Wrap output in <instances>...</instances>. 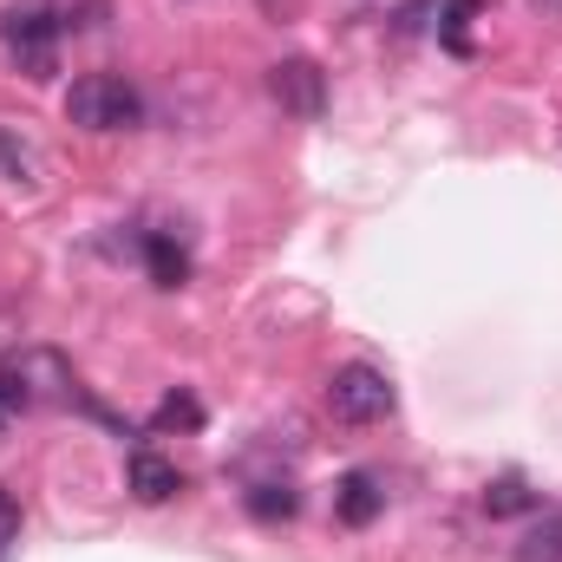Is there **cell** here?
<instances>
[{
  "label": "cell",
  "instance_id": "5",
  "mask_svg": "<svg viewBox=\"0 0 562 562\" xmlns=\"http://www.w3.org/2000/svg\"><path fill=\"white\" fill-rule=\"evenodd\" d=\"M380 510H386L380 477H373V471H347V477H340V491H334V517H340L347 530H367Z\"/></svg>",
  "mask_w": 562,
  "mask_h": 562
},
{
  "label": "cell",
  "instance_id": "9",
  "mask_svg": "<svg viewBox=\"0 0 562 562\" xmlns=\"http://www.w3.org/2000/svg\"><path fill=\"white\" fill-rule=\"evenodd\" d=\"M484 13V0H451L445 13H438V40L451 46V53H471V20Z\"/></svg>",
  "mask_w": 562,
  "mask_h": 562
},
{
  "label": "cell",
  "instance_id": "6",
  "mask_svg": "<svg viewBox=\"0 0 562 562\" xmlns=\"http://www.w3.org/2000/svg\"><path fill=\"white\" fill-rule=\"evenodd\" d=\"M132 491H138V504H164L183 491V471L157 451H132Z\"/></svg>",
  "mask_w": 562,
  "mask_h": 562
},
{
  "label": "cell",
  "instance_id": "14",
  "mask_svg": "<svg viewBox=\"0 0 562 562\" xmlns=\"http://www.w3.org/2000/svg\"><path fill=\"white\" fill-rule=\"evenodd\" d=\"M0 425H7V406H0Z\"/></svg>",
  "mask_w": 562,
  "mask_h": 562
},
{
  "label": "cell",
  "instance_id": "8",
  "mask_svg": "<svg viewBox=\"0 0 562 562\" xmlns=\"http://www.w3.org/2000/svg\"><path fill=\"white\" fill-rule=\"evenodd\" d=\"M517 562H562V510H543V517L524 530Z\"/></svg>",
  "mask_w": 562,
  "mask_h": 562
},
{
  "label": "cell",
  "instance_id": "12",
  "mask_svg": "<svg viewBox=\"0 0 562 562\" xmlns=\"http://www.w3.org/2000/svg\"><path fill=\"white\" fill-rule=\"evenodd\" d=\"M157 431H196V425H203V406H196V400H190V393H170V400H164V406H157Z\"/></svg>",
  "mask_w": 562,
  "mask_h": 562
},
{
  "label": "cell",
  "instance_id": "13",
  "mask_svg": "<svg viewBox=\"0 0 562 562\" xmlns=\"http://www.w3.org/2000/svg\"><path fill=\"white\" fill-rule=\"evenodd\" d=\"M13 543H20V504H13V497L0 491V557H7Z\"/></svg>",
  "mask_w": 562,
  "mask_h": 562
},
{
  "label": "cell",
  "instance_id": "2",
  "mask_svg": "<svg viewBox=\"0 0 562 562\" xmlns=\"http://www.w3.org/2000/svg\"><path fill=\"white\" fill-rule=\"evenodd\" d=\"M59 33H66V20L53 7H13L0 20V40H7V53H13V66L26 79H53L59 72Z\"/></svg>",
  "mask_w": 562,
  "mask_h": 562
},
{
  "label": "cell",
  "instance_id": "3",
  "mask_svg": "<svg viewBox=\"0 0 562 562\" xmlns=\"http://www.w3.org/2000/svg\"><path fill=\"white\" fill-rule=\"evenodd\" d=\"M327 413H334L340 425H380L386 413H393V386H386V373L367 367V360L340 367V373L327 380Z\"/></svg>",
  "mask_w": 562,
  "mask_h": 562
},
{
  "label": "cell",
  "instance_id": "4",
  "mask_svg": "<svg viewBox=\"0 0 562 562\" xmlns=\"http://www.w3.org/2000/svg\"><path fill=\"white\" fill-rule=\"evenodd\" d=\"M269 92H276L281 112H294V119H321L327 112V72L314 59H276L269 66Z\"/></svg>",
  "mask_w": 562,
  "mask_h": 562
},
{
  "label": "cell",
  "instance_id": "10",
  "mask_svg": "<svg viewBox=\"0 0 562 562\" xmlns=\"http://www.w3.org/2000/svg\"><path fill=\"white\" fill-rule=\"evenodd\" d=\"M530 504H537V491H530L517 471H510V477H497V484L484 491V510H491V517H517V510H530Z\"/></svg>",
  "mask_w": 562,
  "mask_h": 562
},
{
  "label": "cell",
  "instance_id": "11",
  "mask_svg": "<svg viewBox=\"0 0 562 562\" xmlns=\"http://www.w3.org/2000/svg\"><path fill=\"white\" fill-rule=\"evenodd\" d=\"M249 510H256L262 524H288V517L301 510V497H294V484H256V491H249Z\"/></svg>",
  "mask_w": 562,
  "mask_h": 562
},
{
  "label": "cell",
  "instance_id": "7",
  "mask_svg": "<svg viewBox=\"0 0 562 562\" xmlns=\"http://www.w3.org/2000/svg\"><path fill=\"white\" fill-rule=\"evenodd\" d=\"M144 269H150L157 288H183V281H190V256H183L170 236H144Z\"/></svg>",
  "mask_w": 562,
  "mask_h": 562
},
{
  "label": "cell",
  "instance_id": "1",
  "mask_svg": "<svg viewBox=\"0 0 562 562\" xmlns=\"http://www.w3.org/2000/svg\"><path fill=\"white\" fill-rule=\"evenodd\" d=\"M66 119H72L79 132H132L144 119V99L125 72H86V79H72V92H66Z\"/></svg>",
  "mask_w": 562,
  "mask_h": 562
}]
</instances>
